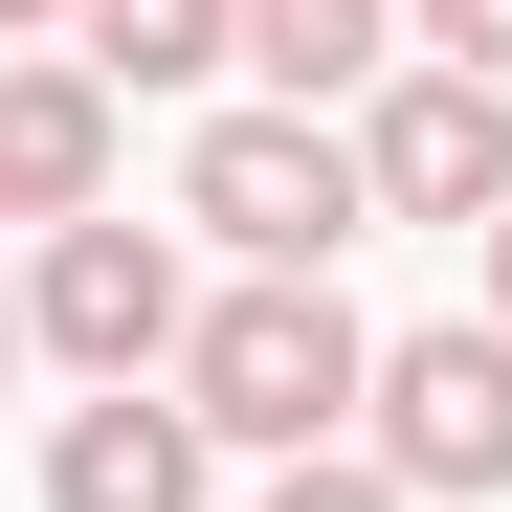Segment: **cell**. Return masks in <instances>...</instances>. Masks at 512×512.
I'll list each match as a JSON object with an SVG mask.
<instances>
[{
	"instance_id": "obj_4",
	"label": "cell",
	"mask_w": 512,
	"mask_h": 512,
	"mask_svg": "<svg viewBox=\"0 0 512 512\" xmlns=\"http://www.w3.org/2000/svg\"><path fill=\"white\" fill-rule=\"evenodd\" d=\"M179 245H156V223H45V268H23V357H67V379H156V357H179Z\"/></svg>"
},
{
	"instance_id": "obj_14",
	"label": "cell",
	"mask_w": 512,
	"mask_h": 512,
	"mask_svg": "<svg viewBox=\"0 0 512 512\" xmlns=\"http://www.w3.org/2000/svg\"><path fill=\"white\" fill-rule=\"evenodd\" d=\"M0 357H23V290H0Z\"/></svg>"
},
{
	"instance_id": "obj_6",
	"label": "cell",
	"mask_w": 512,
	"mask_h": 512,
	"mask_svg": "<svg viewBox=\"0 0 512 512\" xmlns=\"http://www.w3.org/2000/svg\"><path fill=\"white\" fill-rule=\"evenodd\" d=\"M201 490H223V446L156 379H90V401L45 423V512H201Z\"/></svg>"
},
{
	"instance_id": "obj_3",
	"label": "cell",
	"mask_w": 512,
	"mask_h": 512,
	"mask_svg": "<svg viewBox=\"0 0 512 512\" xmlns=\"http://www.w3.org/2000/svg\"><path fill=\"white\" fill-rule=\"evenodd\" d=\"M357 468H379L401 512H468V490H512V334H490V312H446V334H379V379H357Z\"/></svg>"
},
{
	"instance_id": "obj_7",
	"label": "cell",
	"mask_w": 512,
	"mask_h": 512,
	"mask_svg": "<svg viewBox=\"0 0 512 512\" xmlns=\"http://www.w3.org/2000/svg\"><path fill=\"white\" fill-rule=\"evenodd\" d=\"M112 201V90H90V67H0V223H90Z\"/></svg>"
},
{
	"instance_id": "obj_11",
	"label": "cell",
	"mask_w": 512,
	"mask_h": 512,
	"mask_svg": "<svg viewBox=\"0 0 512 512\" xmlns=\"http://www.w3.org/2000/svg\"><path fill=\"white\" fill-rule=\"evenodd\" d=\"M245 512H401V490H379L357 446H312V468H268V490H245Z\"/></svg>"
},
{
	"instance_id": "obj_8",
	"label": "cell",
	"mask_w": 512,
	"mask_h": 512,
	"mask_svg": "<svg viewBox=\"0 0 512 512\" xmlns=\"http://www.w3.org/2000/svg\"><path fill=\"white\" fill-rule=\"evenodd\" d=\"M223 67H268V112H357L379 67H401V0H245Z\"/></svg>"
},
{
	"instance_id": "obj_2",
	"label": "cell",
	"mask_w": 512,
	"mask_h": 512,
	"mask_svg": "<svg viewBox=\"0 0 512 512\" xmlns=\"http://www.w3.org/2000/svg\"><path fill=\"white\" fill-rule=\"evenodd\" d=\"M179 223L223 245V268H334V245H357L379 201H357V134L334 112H201V156H179Z\"/></svg>"
},
{
	"instance_id": "obj_5",
	"label": "cell",
	"mask_w": 512,
	"mask_h": 512,
	"mask_svg": "<svg viewBox=\"0 0 512 512\" xmlns=\"http://www.w3.org/2000/svg\"><path fill=\"white\" fill-rule=\"evenodd\" d=\"M334 134H357V201L379 223H490L512 201V90H468V67H379Z\"/></svg>"
},
{
	"instance_id": "obj_10",
	"label": "cell",
	"mask_w": 512,
	"mask_h": 512,
	"mask_svg": "<svg viewBox=\"0 0 512 512\" xmlns=\"http://www.w3.org/2000/svg\"><path fill=\"white\" fill-rule=\"evenodd\" d=\"M401 67H468V90H512V0H401Z\"/></svg>"
},
{
	"instance_id": "obj_13",
	"label": "cell",
	"mask_w": 512,
	"mask_h": 512,
	"mask_svg": "<svg viewBox=\"0 0 512 512\" xmlns=\"http://www.w3.org/2000/svg\"><path fill=\"white\" fill-rule=\"evenodd\" d=\"M0 45H67V0H0Z\"/></svg>"
},
{
	"instance_id": "obj_9",
	"label": "cell",
	"mask_w": 512,
	"mask_h": 512,
	"mask_svg": "<svg viewBox=\"0 0 512 512\" xmlns=\"http://www.w3.org/2000/svg\"><path fill=\"white\" fill-rule=\"evenodd\" d=\"M223 23H245V0H67V67L134 112V90H201V67H223Z\"/></svg>"
},
{
	"instance_id": "obj_12",
	"label": "cell",
	"mask_w": 512,
	"mask_h": 512,
	"mask_svg": "<svg viewBox=\"0 0 512 512\" xmlns=\"http://www.w3.org/2000/svg\"><path fill=\"white\" fill-rule=\"evenodd\" d=\"M468 245H490V334H512V201H490V223H468Z\"/></svg>"
},
{
	"instance_id": "obj_1",
	"label": "cell",
	"mask_w": 512,
	"mask_h": 512,
	"mask_svg": "<svg viewBox=\"0 0 512 512\" xmlns=\"http://www.w3.org/2000/svg\"><path fill=\"white\" fill-rule=\"evenodd\" d=\"M357 379H379V334L334 312V268H223L179 312V357H156V401H179L201 446H268V468H312L334 423H357Z\"/></svg>"
}]
</instances>
